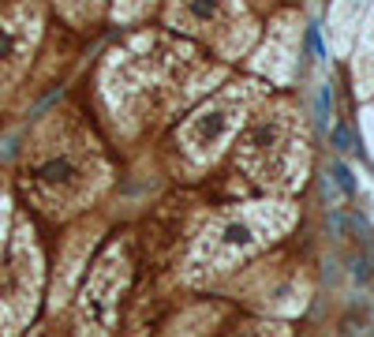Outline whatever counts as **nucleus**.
I'll use <instances>...</instances> for the list:
<instances>
[{
  "label": "nucleus",
  "mask_w": 374,
  "mask_h": 337,
  "mask_svg": "<svg viewBox=\"0 0 374 337\" xmlns=\"http://www.w3.org/2000/svg\"><path fill=\"white\" fill-rule=\"evenodd\" d=\"M292 225H296V206L285 199H266V203H232L217 210L209 221L198 229L184 255V274L187 285H206L247 259L262 255L270 244H277Z\"/></svg>",
  "instance_id": "obj_1"
},
{
  "label": "nucleus",
  "mask_w": 374,
  "mask_h": 337,
  "mask_svg": "<svg viewBox=\"0 0 374 337\" xmlns=\"http://www.w3.org/2000/svg\"><path fill=\"white\" fill-rule=\"evenodd\" d=\"M307 158L311 154H307V131L299 124V113L288 102H270L240 131L232 165L254 188L285 199L303 184Z\"/></svg>",
  "instance_id": "obj_2"
},
{
  "label": "nucleus",
  "mask_w": 374,
  "mask_h": 337,
  "mask_svg": "<svg viewBox=\"0 0 374 337\" xmlns=\"http://www.w3.org/2000/svg\"><path fill=\"white\" fill-rule=\"evenodd\" d=\"M251 90H225V94L209 98L203 109H195V113L187 116L184 124L176 127V135H172V147L176 154L184 158V165L191 172H203L209 169L217 158L225 154V147L236 139V131H243L251 120Z\"/></svg>",
  "instance_id": "obj_3"
},
{
  "label": "nucleus",
  "mask_w": 374,
  "mask_h": 337,
  "mask_svg": "<svg viewBox=\"0 0 374 337\" xmlns=\"http://www.w3.org/2000/svg\"><path fill=\"white\" fill-rule=\"evenodd\" d=\"M131 281V251L124 240L109 244L105 255L94 262L83 296H79V337H113L120 293Z\"/></svg>",
  "instance_id": "obj_4"
},
{
  "label": "nucleus",
  "mask_w": 374,
  "mask_h": 337,
  "mask_svg": "<svg viewBox=\"0 0 374 337\" xmlns=\"http://www.w3.org/2000/svg\"><path fill=\"white\" fill-rule=\"evenodd\" d=\"M41 296V251L30 240V229L15 233L8 262L0 270V334H19L30 322Z\"/></svg>",
  "instance_id": "obj_5"
},
{
  "label": "nucleus",
  "mask_w": 374,
  "mask_h": 337,
  "mask_svg": "<svg viewBox=\"0 0 374 337\" xmlns=\"http://www.w3.org/2000/svg\"><path fill=\"white\" fill-rule=\"evenodd\" d=\"M232 337H288L285 322H243Z\"/></svg>",
  "instance_id": "obj_6"
},
{
  "label": "nucleus",
  "mask_w": 374,
  "mask_h": 337,
  "mask_svg": "<svg viewBox=\"0 0 374 337\" xmlns=\"http://www.w3.org/2000/svg\"><path fill=\"white\" fill-rule=\"evenodd\" d=\"M330 139H333V147L341 150V154H355V131H352L348 120H337L330 127Z\"/></svg>",
  "instance_id": "obj_7"
},
{
  "label": "nucleus",
  "mask_w": 374,
  "mask_h": 337,
  "mask_svg": "<svg viewBox=\"0 0 374 337\" xmlns=\"http://www.w3.org/2000/svg\"><path fill=\"white\" fill-rule=\"evenodd\" d=\"M352 281H355L359 289H363V285H374V259H371L367 251L352 259Z\"/></svg>",
  "instance_id": "obj_8"
},
{
  "label": "nucleus",
  "mask_w": 374,
  "mask_h": 337,
  "mask_svg": "<svg viewBox=\"0 0 374 337\" xmlns=\"http://www.w3.org/2000/svg\"><path fill=\"white\" fill-rule=\"evenodd\" d=\"M330 176H333V184L341 188V195H344V199H352V195H355V176H352V169L344 165V161H333V165H330Z\"/></svg>",
  "instance_id": "obj_9"
},
{
  "label": "nucleus",
  "mask_w": 374,
  "mask_h": 337,
  "mask_svg": "<svg viewBox=\"0 0 374 337\" xmlns=\"http://www.w3.org/2000/svg\"><path fill=\"white\" fill-rule=\"evenodd\" d=\"M311 120L315 127H326V120H330V86H318V94H315V109H311Z\"/></svg>",
  "instance_id": "obj_10"
},
{
  "label": "nucleus",
  "mask_w": 374,
  "mask_h": 337,
  "mask_svg": "<svg viewBox=\"0 0 374 337\" xmlns=\"http://www.w3.org/2000/svg\"><path fill=\"white\" fill-rule=\"evenodd\" d=\"M307 45H311V57L315 60L322 57V42H318V26L315 23H307Z\"/></svg>",
  "instance_id": "obj_11"
},
{
  "label": "nucleus",
  "mask_w": 374,
  "mask_h": 337,
  "mask_svg": "<svg viewBox=\"0 0 374 337\" xmlns=\"http://www.w3.org/2000/svg\"><path fill=\"white\" fill-rule=\"evenodd\" d=\"M12 53H15V38L4 30V26H0V60H8Z\"/></svg>",
  "instance_id": "obj_12"
},
{
  "label": "nucleus",
  "mask_w": 374,
  "mask_h": 337,
  "mask_svg": "<svg viewBox=\"0 0 374 337\" xmlns=\"http://www.w3.org/2000/svg\"><path fill=\"white\" fill-rule=\"evenodd\" d=\"M0 233H4V195H0ZM0 244H4V236H0Z\"/></svg>",
  "instance_id": "obj_13"
}]
</instances>
